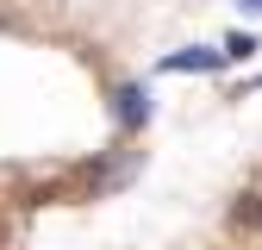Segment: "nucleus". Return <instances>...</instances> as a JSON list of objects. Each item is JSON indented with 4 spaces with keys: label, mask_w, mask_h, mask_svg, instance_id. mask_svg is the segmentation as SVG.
I'll use <instances>...</instances> for the list:
<instances>
[{
    "label": "nucleus",
    "mask_w": 262,
    "mask_h": 250,
    "mask_svg": "<svg viewBox=\"0 0 262 250\" xmlns=\"http://www.w3.org/2000/svg\"><path fill=\"white\" fill-rule=\"evenodd\" d=\"M113 119H119V132H144V125H150V88L119 81L113 88Z\"/></svg>",
    "instance_id": "nucleus-1"
},
{
    "label": "nucleus",
    "mask_w": 262,
    "mask_h": 250,
    "mask_svg": "<svg viewBox=\"0 0 262 250\" xmlns=\"http://www.w3.org/2000/svg\"><path fill=\"white\" fill-rule=\"evenodd\" d=\"M225 225H231L237 238H262V187H244V194L231 200V213H225Z\"/></svg>",
    "instance_id": "nucleus-2"
},
{
    "label": "nucleus",
    "mask_w": 262,
    "mask_h": 250,
    "mask_svg": "<svg viewBox=\"0 0 262 250\" xmlns=\"http://www.w3.org/2000/svg\"><path fill=\"white\" fill-rule=\"evenodd\" d=\"M225 62V50H206V44H193V50H175V56H162V69L169 75H206V69H219Z\"/></svg>",
    "instance_id": "nucleus-3"
},
{
    "label": "nucleus",
    "mask_w": 262,
    "mask_h": 250,
    "mask_svg": "<svg viewBox=\"0 0 262 250\" xmlns=\"http://www.w3.org/2000/svg\"><path fill=\"white\" fill-rule=\"evenodd\" d=\"M244 56H256V38H250V31H237V38H225V62H244Z\"/></svg>",
    "instance_id": "nucleus-4"
},
{
    "label": "nucleus",
    "mask_w": 262,
    "mask_h": 250,
    "mask_svg": "<svg viewBox=\"0 0 262 250\" xmlns=\"http://www.w3.org/2000/svg\"><path fill=\"white\" fill-rule=\"evenodd\" d=\"M237 7H250V13H262V0H237Z\"/></svg>",
    "instance_id": "nucleus-5"
}]
</instances>
